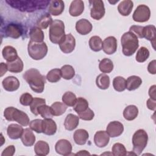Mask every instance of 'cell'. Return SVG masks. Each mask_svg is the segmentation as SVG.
Listing matches in <instances>:
<instances>
[{
    "label": "cell",
    "mask_w": 156,
    "mask_h": 156,
    "mask_svg": "<svg viewBox=\"0 0 156 156\" xmlns=\"http://www.w3.org/2000/svg\"><path fill=\"white\" fill-rule=\"evenodd\" d=\"M89 3L91 17L96 20H101L105 13L103 1L101 0H91L89 1Z\"/></svg>",
    "instance_id": "ba28073f"
},
{
    "label": "cell",
    "mask_w": 156,
    "mask_h": 156,
    "mask_svg": "<svg viewBox=\"0 0 156 156\" xmlns=\"http://www.w3.org/2000/svg\"><path fill=\"white\" fill-rule=\"evenodd\" d=\"M84 8V2L83 1L74 0L70 4L69 13L72 16H78L83 13Z\"/></svg>",
    "instance_id": "ffe728a7"
},
{
    "label": "cell",
    "mask_w": 156,
    "mask_h": 156,
    "mask_svg": "<svg viewBox=\"0 0 156 156\" xmlns=\"http://www.w3.org/2000/svg\"><path fill=\"white\" fill-rule=\"evenodd\" d=\"M42 122L43 120L40 119H35L29 122V127L32 130L38 133H42Z\"/></svg>",
    "instance_id": "7dc6e473"
},
{
    "label": "cell",
    "mask_w": 156,
    "mask_h": 156,
    "mask_svg": "<svg viewBox=\"0 0 156 156\" xmlns=\"http://www.w3.org/2000/svg\"><path fill=\"white\" fill-rule=\"evenodd\" d=\"M89 46L92 51L94 52L100 51L102 49V39L97 35L91 37L89 40Z\"/></svg>",
    "instance_id": "74e56055"
},
{
    "label": "cell",
    "mask_w": 156,
    "mask_h": 156,
    "mask_svg": "<svg viewBox=\"0 0 156 156\" xmlns=\"http://www.w3.org/2000/svg\"><path fill=\"white\" fill-rule=\"evenodd\" d=\"M138 115V109L134 105L127 106L123 111V116L127 121H132L135 119Z\"/></svg>",
    "instance_id": "f546056e"
},
{
    "label": "cell",
    "mask_w": 156,
    "mask_h": 156,
    "mask_svg": "<svg viewBox=\"0 0 156 156\" xmlns=\"http://www.w3.org/2000/svg\"><path fill=\"white\" fill-rule=\"evenodd\" d=\"M65 9L64 2L62 0L51 1L49 4L48 12L53 16H58L62 13Z\"/></svg>",
    "instance_id": "2e32d148"
},
{
    "label": "cell",
    "mask_w": 156,
    "mask_h": 156,
    "mask_svg": "<svg viewBox=\"0 0 156 156\" xmlns=\"http://www.w3.org/2000/svg\"><path fill=\"white\" fill-rule=\"evenodd\" d=\"M88 108V102L83 98L79 97L77 98L76 103L73 106V109L77 113H81Z\"/></svg>",
    "instance_id": "d590c367"
},
{
    "label": "cell",
    "mask_w": 156,
    "mask_h": 156,
    "mask_svg": "<svg viewBox=\"0 0 156 156\" xmlns=\"http://www.w3.org/2000/svg\"><path fill=\"white\" fill-rule=\"evenodd\" d=\"M2 56L7 62H10L15 60L18 57V53L15 48L11 46H5L2 51Z\"/></svg>",
    "instance_id": "d4e9b609"
},
{
    "label": "cell",
    "mask_w": 156,
    "mask_h": 156,
    "mask_svg": "<svg viewBox=\"0 0 156 156\" xmlns=\"http://www.w3.org/2000/svg\"><path fill=\"white\" fill-rule=\"evenodd\" d=\"M49 35L52 43L59 44L65 37L64 23L60 20H54L49 26Z\"/></svg>",
    "instance_id": "277c9868"
},
{
    "label": "cell",
    "mask_w": 156,
    "mask_h": 156,
    "mask_svg": "<svg viewBox=\"0 0 156 156\" xmlns=\"http://www.w3.org/2000/svg\"><path fill=\"white\" fill-rule=\"evenodd\" d=\"M76 155H90V154L87 152V151H85V150H83V151H80L79 152H77Z\"/></svg>",
    "instance_id": "6f0895ef"
},
{
    "label": "cell",
    "mask_w": 156,
    "mask_h": 156,
    "mask_svg": "<svg viewBox=\"0 0 156 156\" xmlns=\"http://www.w3.org/2000/svg\"><path fill=\"white\" fill-rule=\"evenodd\" d=\"M62 77L65 80H70L75 76V71L73 67L69 65H63L61 69Z\"/></svg>",
    "instance_id": "ab89813d"
},
{
    "label": "cell",
    "mask_w": 156,
    "mask_h": 156,
    "mask_svg": "<svg viewBox=\"0 0 156 156\" xmlns=\"http://www.w3.org/2000/svg\"><path fill=\"white\" fill-rule=\"evenodd\" d=\"M33 99L34 98L29 93H24L21 96L20 98V102L24 106H28L30 105Z\"/></svg>",
    "instance_id": "681fc988"
},
{
    "label": "cell",
    "mask_w": 156,
    "mask_h": 156,
    "mask_svg": "<svg viewBox=\"0 0 156 156\" xmlns=\"http://www.w3.org/2000/svg\"><path fill=\"white\" fill-rule=\"evenodd\" d=\"M56 152L62 155H69L72 152V145L66 139H61L57 141L55 145Z\"/></svg>",
    "instance_id": "7c38bea8"
},
{
    "label": "cell",
    "mask_w": 156,
    "mask_h": 156,
    "mask_svg": "<svg viewBox=\"0 0 156 156\" xmlns=\"http://www.w3.org/2000/svg\"><path fill=\"white\" fill-rule=\"evenodd\" d=\"M48 50V46L44 42L37 43L30 40L28 43V54L34 60H39L43 59L46 55Z\"/></svg>",
    "instance_id": "52a82bcc"
},
{
    "label": "cell",
    "mask_w": 156,
    "mask_h": 156,
    "mask_svg": "<svg viewBox=\"0 0 156 156\" xmlns=\"http://www.w3.org/2000/svg\"><path fill=\"white\" fill-rule=\"evenodd\" d=\"M0 67H1V77H2L8 71V68H7V64H5L3 62L1 63Z\"/></svg>",
    "instance_id": "9f6ffc18"
},
{
    "label": "cell",
    "mask_w": 156,
    "mask_h": 156,
    "mask_svg": "<svg viewBox=\"0 0 156 156\" xmlns=\"http://www.w3.org/2000/svg\"><path fill=\"white\" fill-rule=\"evenodd\" d=\"M38 113L44 119L52 118V116H53V115L52 114V112H51V107H49V106H48L46 104L41 105V106H40L38 107Z\"/></svg>",
    "instance_id": "bcb514c9"
},
{
    "label": "cell",
    "mask_w": 156,
    "mask_h": 156,
    "mask_svg": "<svg viewBox=\"0 0 156 156\" xmlns=\"http://www.w3.org/2000/svg\"><path fill=\"white\" fill-rule=\"evenodd\" d=\"M61 77V71L60 69L58 68H55L50 70L46 75L47 80L52 83H55L58 82L60 80Z\"/></svg>",
    "instance_id": "60d3db41"
},
{
    "label": "cell",
    "mask_w": 156,
    "mask_h": 156,
    "mask_svg": "<svg viewBox=\"0 0 156 156\" xmlns=\"http://www.w3.org/2000/svg\"><path fill=\"white\" fill-rule=\"evenodd\" d=\"M93 29L91 23L87 19H80L76 23V31L80 35H87L89 34Z\"/></svg>",
    "instance_id": "e0dca14e"
},
{
    "label": "cell",
    "mask_w": 156,
    "mask_h": 156,
    "mask_svg": "<svg viewBox=\"0 0 156 156\" xmlns=\"http://www.w3.org/2000/svg\"><path fill=\"white\" fill-rule=\"evenodd\" d=\"M2 85L5 90L8 91H14L20 87V81L14 76H8L5 77L2 82Z\"/></svg>",
    "instance_id": "ac0fdd59"
},
{
    "label": "cell",
    "mask_w": 156,
    "mask_h": 156,
    "mask_svg": "<svg viewBox=\"0 0 156 156\" xmlns=\"http://www.w3.org/2000/svg\"><path fill=\"white\" fill-rule=\"evenodd\" d=\"M124 131L123 124L117 121L110 122L107 126L106 132L112 138H115L120 136Z\"/></svg>",
    "instance_id": "8fae6325"
},
{
    "label": "cell",
    "mask_w": 156,
    "mask_h": 156,
    "mask_svg": "<svg viewBox=\"0 0 156 156\" xmlns=\"http://www.w3.org/2000/svg\"><path fill=\"white\" fill-rule=\"evenodd\" d=\"M57 124L51 118H46L42 122V133L47 135H53L56 133Z\"/></svg>",
    "instance_id": "d6986e66"
},
{
    "label": "cell",
    "mask_w": 156,
    "mask_h": 156,
    "mask_svg": "<svg viewBox=\"0 0 156 156\" xmlns=\"http://www.w3.org/2000/svg\"><path fill=\"white\" fill-rule=\"evenodd\" d=\"M29 37L30 41L37 43H41L43 42L44 35L41 29L39 28L37 26H35L33 27L30 30Z\"/></svg>",
    "instance_id": "f1b7e54d"
},
{
    "label": "cell",
    "mask_w": 156,
    "mask_h": 156,
    "mask_svg": "<svg viewBox=\"0 0 156 156\" xmlns=\"http://www.w3.org/2000/svg\"><path fill=\"white\" fill-rule=\"evenodd\" d=\"M113 87L118 92L123 91L126 88V80L121 76L115 77L113 80Z\"/></svg>",
    "instance_id": "f35d334b"
},
{
    "label": "cell",
    "mask_w": 156,
    "mask_h": 156,
    "mask_svg": "<svg viewBox=\"0 0 156 156\" xmlns=\"http://www.w3.org/2000/svg\"><path fill=\"white\" fill-rule=\"evenodd\" d=\"M43 104H46V100L44 99L40 98H34L30 105V109L31 112L34 115L37 116L38 115H39L38 113V107Z\"/></svg>",
    "instance_id": "7bdbcfd3"
},
{
    "label": "cell",
    "mask_w": 156,
    "mask_h": 156,
    "mask_svg": "<svg viewBox=\"0 0 156 156\" xmlns=\"http://www.w3.org/2000/svg\"><path fill=\"white\" fill-rule=\"evenodd\" d=\"M155 85H154L151 86L149 90V95L151 99L154 100H156V95H155Z\"/></svg>",
    "instance_id": "11a10c76"
},
{
    "label": "cell",
    "mask_w": 156,
    "mask_h": 156,
    "mask_svg": "<svg viewBox=\"0 0 156 156\" xmlns=\"http://www.w3.org/2000/svg\"><path fill=\"white\" fill-rule=\"evenodd\" d=\"M23 130L24 129L21 126L16 124H11L7 127V133L10 139L17 140L21 138Z\"/></svg>",
    "instance_id": "44dd1931"
},
{
    "label": "cell",
    "mask_w": 156,
    "mask_h": 156,
    "mask_svg": "<svg viewBox=\"0 0 156 156\" xmlns=\"http://www.w3.org/2000/svg\"><path fill=\"white\" fill-rule=\"evenodd\" d=\"M67 109V105L63 102H55L51 105V110L53 116H58L63 115Z\"/></svg>",
    "instance_id": "836d02e7"
},
{
    "label": "cell",
    "mask_w": 156,
    "mask_h": 156,
    "mask_svg": "<svg viewBox=\"0 0 156 156\" xmlns=\"http://www.w3.org/2000/svg\"><path fill=\"white\" fill-rule=\"evenodd\" d=\"M23 34V28L20 24L10 23L5 27V35L6 37L16 39Z\"/></svg>",
    "instance_id": "4fadbf2b"
},
{
    "label": "cell",
    "mask_w": 156,
    "mask_h": 156,
    "mask_svg": "<svg viewBox=\"0 0 156 156\" xmlns=\"http://www.w3.org/2000/svg\"><path fill=\"white\" fill-rule=\"evenodd\" d=\"M99 68L103 73H110L113 69V62L109 58H104L100 61Z\"/></svg>",
    "instance_id": "e575fe53"
},
{
    "label": "cell",
    "mask_w": 156,
    "mask_h": 156,
    "mask_svg": "<svg viewBox=\"0 0 156 156\" xmlns=\"http://www.w3.org/2000/svg\"><path fill=\"white\" fill-rule=\"evenodd\" d=\"M7 65L8 71L14 73H18L21 72L24 68L23 62L19 57L13 62H7Z\"/></svg>",
    "instance_id": "4dcf8cb0"
},
{
    "label": "cell",
    "mask_w": 156,
    "mask_h": 156,
    "mask_svg": "<svg viewBox=\"0 0 156 156\" xmlns=\"http://www.w3.org/2000/svg\"><path fill=\"white\" fill-rule=\"evenodd\" d=\"M117 49V40L113 36H109L102 41V50L108 55L114 54Z\"/></svg>",
    "instance_id": "5bb4252c"
},
{
    "label": "cell",
    "mask_w": 156,
    "mask_h": 156,
    "mask_svg": "<svg viewBox=\"0 0 156 156\" xmlns=\"http://www.w3.org/2000/svg\"><path fill=\"white\" fill-rule=\"evenodd\" d=\"M79 123V117L72 113L68 114L64 121L65 128L69 131L75 129Z\"/></svg>",
    "instance_id": "603a6c76"
},
{
    "label": "cell",
    "mask_w": 156,
    "mask_h": 156,
    "mask_svg": "<svg viewBox=\"0 0 156 156\" xmlns=\"http://www.w3.org/2000/svg\"><path fill=\"white\" fill-rule=\"evenodd\" d=\"M143 28H144L143 26L133 25L130 26L129 29V31L133 33L137 37L140 38H143Z\"/></svg>",
    "instance_id": "f907efd6"
},
{
    "label": "cell",
    "mask_w": 156,
    "mask_h": 156,
    "mask_svg": "<svg viewBox=\"0 0 156 156\" xmlns=\"http://www.w3.org/2000/svg\"><path fill=\"white\" fill-rule=\"evenodd\" d=\"M23 79L29 85L32 90L37 93H41L44 89L46 78L35 68L27 70L23 74Z\"/></svg>",
    "instance_id": "6da1fadb"
},
{
    "label": "cell",
    "mask_w": 156,
    "mask_h": 156,
    "mask_svg": "<svg viewBox=\"0 0 156 156\" xmlns=\"http://www.w3.org/2000/svg\"><path fill=\"white\" fill-rule=\"evenodd\" d=\"M110 136L106 131L99 130L96 132L94 136V142L98 147H104L109 143Z\"/></svg>",
    "instance_id": "9a60e30c"
},
{
    "label": "cell",
    "mask_w": 156,
    "mask_h": 156,
    "mask_svg": "<svg viewBox=\"0 0 156 156\" xmlns=\"http://www.w3.org/2000/svg\"><path fill=\"white\" fill-rule=\"evenodd\" d=\"M132 141L133 152L135 155H140L147 144V133L143 129H138L133 135Z\"/></svg>",
    "instance_id": "8992f818"
},
{
    "label": "cell",
    "mask_w": 156,
    "mask_h": 156,
    "mask_svg": "<svg viewBox=\"0 0 156 156\" xmlns=\"http://www.w3.org/2000/svg\"><path fill=\"white\" fill-rule=\"evenodd\" d=\"M76 46L75 38L71 34L65 35L63 40L59 44L60 50L65 54L72 52Z\"/></svg>",
    "instance_id": "30bf717a"
},
{
    "label": "cell",
    "mask_w": 156,
    "mask_h": 156,
    "mask_svg": "<svg viewBox=\"0 0 156 156\" xmlns=\"http://www.w3.org/2000/svg\"><path fill=\"white\" fill-rule=\"evenodd\" d=\"M155 27L154 25H147L143 28V38L150 41L152 44L153 48L155 49L154 44L155 43Z\"/></svg>",
    "instance_id": "83f0119b"
},
{
    "label": "cell",
    "mask_w": 156,
    "mask_h": 156,
    "mask_svg": "<svg viewBox=\"0 0 156 156\" xmlns=\"http://www.w3.org/2000/svg\"><path fill=\"white\" fill-rule=\"evenodd\" d=\"M133 7V2L130 0H124L121 1L118 6V10L119 13L124 16L130 14Z\"/></svg>",
    "instance_id": "484cf974"
},
{
    "label": "cell",
    "mask_w": 156,
    "mask_h": 156,
    "mask_svg": "<svg viewBox=\"0 0 156 156\" xmlns=\"http://www.w3.org/2000/svg\"><path fill=\"white\" fill-rule=\"evenodd\" d=\"M155 64H156V61L155 60H153L152 61L150 62L148 66H147V70L148 71L152 74H155L156 73V67H155Z\"/></svg>",
    "instance_id": "f5cc1de1"
},
{
    "label": "cell",
    "mask_w": 156,
    "mask_h": 156,
    "mask_svg": "<svg viewBox=\"0 0 156 156\" xmlns=\"http://www.w3.org/2000/svg\"><path fill=\"white\" fill-rule=\"evenodd\" d=\"M73 138L77 144L83 145L87 143L89 138V133L86 130L80 129L74 132Z\"/></svg>",
    "instance_id": "cb8c5ba5"
},
{
    "label": "cell",
    "mask_w": 156,
    "mask_h": 156,
    "mask_svg": "<svg viewBox=\"0 0 156 156\" xmlns=\"http://www.w3.org/2000/svg\"><path fill=\"white\" fill-rule=\"evenodd\" d=\"M146 105L149 109H150L151 110H155V107H156V101H155V100H154V99L150 98V99H147Z\"/></svg>",
    "instance_id": "db71d44e"
},
{
    "label": "cell",
    "mask_w": 156,
    "mask_h": 156,
    "mask_svg": "<svg viewBox=\"0 0 156 156\" xmlns=\"http://www.w3.org/2000/svg\"><path fill=\"white\" fill-rule=\"evenodd\" d=\"M112 154L115 156H124L127 154V151L124 144L116 143L112 146Z\"/></svg>",
    "instance_id": "f6af8a7d"
},
{
    "label": "cell",
    "mask_w": 156,
    "mask_h": 156,
    "mask_svg": "<svg viewBox=\"0 0 156 156\" xmlns=\"http://www.w3.org/2000/svg\"><path fill=\"white\" fill-rule=\"evenodd\" d=\"M53 21L52 18L49 13H44L43 15L37 21V26L41 29H46L49 26L51 25Z\"/></svg>",
    "instance_id": "8d00e7d4"
},
{
    "label": "cell",
    "mask_w": 156,
    "mask_h": 156,
    "mask_svg": "<svg viewBox=\"0 0 156 156\" xmlns=\"http://www.w3.org/2000/svg\"><path fill=\"white\" fill-rule=\"evenodd\" d=\"M122 53L126 56L132 55L138 48V37L132 32H125L121 38Z\"/></svg>",
    "instance_id": "3957f363"
},
{
    "label": "cell",
    "mask_w": 156,
    "mask_h": 156,
    "mask_svg": "<svg viewBox=\"0 0 156 156\" xmlns=\"http://www.w3.org/2000/svg\"><path fill=\"white\" fill-rule=\"evenodd\" d=\"M149 57V51L146 47H141L136 54V60L138 62H144Z\"/></svg>",
    "instance_id": "ee69618b"
},
{
    "label": "cell",
    "mask_w": 156,
    "mask_h": 156,
    "mask_svg": "<svg viewBox=\"0 0 156 156\" xmlns=\"http://www.w3.org/2000/svg\"><path fill=\"white\" fill-rule=\"evenodd\" d=\"M76 96L71 91H66L62 96L63 102L69 107H73L76 101Z\"/></svg>",
    "instance_id": "b9f144b4"
},
{
    "label": "cell",
    "mask_w": 156,
    "mask_h": 156,
    "mask_svg": "<svg viewBox=\"0 0 156 156\" xmlns=\"http://www.w3.org/2000/svg\"><path fill=\"white\" fill-rule=\"evenodd\" d=\"M20 138L23 145L27 147L33 146L35 141V136L34 135L33 132L29 128L24 129Z\"/></svg>",
    "instance_id": "7402d4cb"
},
{
    "label": "cell",
    "mask_w": 156,
    "mask_h": 156,
    "mask_svg": "<svg viewBox=\"0 0 156 156\" xmlns=\"http://www.w3.org/2000/svg\"><path fill=\"white\" fill-rule=\"evenodd\" d=\"M151 16V11L148 6L144 4L139 5L133 12L132 18L134 21L144 23L147 21Z\"/></svg>",
    "instance_id": "9c48e42d"
},
{
    "label": "cell",
    "mask_w": 156,
    "mask_h": 156,
    "mask_svg": "<svg viewBox=\"0 0 156 156\" xmlns=\"http://www.w3.org/2000/svg\"><path fill=\"white\" fill-rule=\"evenodd\" d=\"M49 144L44 141H38L34 146V151L36 155L39 156H45L49 153Z\"/></svg>",
    "instance_id": "4316f807"
},
{
    "label": "cell",
    "mask_w": 156,
    "mask_h": 156,
    "mask_svg": "<svg viewBox=\"0 0 156 156\" xmlns=\"http://www.w3.org/2000/svg\"><path fill=\"white\" fill-rule=\"evenodd\" d=\"M15 152V147L13 145L8 146L1 154L2 156H12Z\"/></svg>",
    "instance_id": "816d5d0a"
},
{
    "label": "cell",
    "mask_w": 156,
    "mask_h": 156,
    "mask_svg": "<svg viewBox=\"0 0 156 156\" xmlns=\"http://www.w3.org/2000/svg\"><path fill=\"white\" fill-rule=\"evenodd\" d=\"M110 77L104 73L98 75L96 79V84L97 87L101 90H106L110 86Z\"/></svg>",
    "instance_id": "d6a6232c"
},
{
    "label": "cell",
    "mask_w": 156,
    "mask_h": 156,
    "mask_svg": "<svg viewBox=\"0 0 156 156\" xmlns=\"http://www.w3.org/2000/svg\"><path fill=\"white\" fill-rule=\"evenodd\" d=\"M5 118L9 121H16L23 126L29 124V118L24 112L20 110L13 107L6 108L4 112Z\"/></svg>",
    "instance_id": "5b68a950"
},
{
    "label": "cell",
    "mask_w": 156,
    "mask_h": 156,
    "mask_svg": "<svg viewBox=\"0 0 156 156\" xmlns=\"http://www.w3.org/2000/svg\"><path fill=\"white\" fill-rule=\"evenodd\" d=\"M142 83L141 79L137 76H131L126 80V88L129 91H133L138 88Z\"/></svg>",
    "instance_id": "1f68e13d"
},
{
    "label": "cell",
    "mask_w": 156,
    "mask_h": 156,
    "mask_svg": "<svg viewBox=\"0 0 156 156\" xmlns=\"http://www.w3.org/2000/svg\"><path fill=\"white\" fill-rule=\"evenodd\" d=\"M77 114L79 115V118L85 121H91L93 119L94 116V113L93 111L91 110L90 108H88L86 110Z\"/></svg>",
    "instance_id": "c3c4849f"
},
{
    "label": "cell",
    "mask_w": 156,
    "mask_h": 156,
    "mask_svg": "<svg viewBox=\"0 0 156 156\" xmlns=\"http://www.w3.org/2000/svg\"><path fill=\"white\" fill-rule=\"evenodd\" d=\"M6 2L12 7L21 12H32L38 10L45 9L49 4V1H24L7 0Z\"/></svg>",
    "instance_id": "7a4b0ae2"
}]
</instances>
